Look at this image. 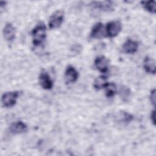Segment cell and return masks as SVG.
Masks as SVG:
<instances>
[{
	"label": "cell",
	"instance_id": "6da1fadb",
	"mask_svg": "<svg viewBox=\"0 0 156 156\" xmlns=\"http://www.w3.org/2000/svg\"><path fill=\"white\" fill-rule=\"evenodd\" d=\"M32 42L34 45L38 46L41 45L46 37V27L43 23L38 24L32 31Z\"/></svg>",
	"mask_w": 156,
	"mask_h": 156
},
{
	"label": "cell",
	"instance_id": "7a4b0ae2",
	"mask_svg": "<svg viewBox=\"0 0 156 156\" xmlns=\"http://www.w3.org/2000/svg\"><path fill=\"white\" fill-rule=\"evenodd\" d=\"M121 23L119 21H112L105 27V37L113 38L117 36L121 30Z\"/></svg>",
	"mask_w": 156,
	"mask_h": 156
},
{
	"label": "cell",
	"instance_id": "3957f363",
	"mask_svg": "<svg viewBox=\"0 0 156 156\" xmlns=\"http://www.w3.org/2000/svg\"><path fill=\"white\" fill-rule=\"evenodd\" d=\"M19 96L18 91H9L4 93L1 98L2 105L5 107H12L15 105Z\"/></svg>",
	"mask_w": 156,
	"mask_h": 156
},
{
	"label": "cell",
	"instance_id": "277c9868",
	"mask_svg": "<svg viewBox=\"0 0 156 156\" xmlns=\"http://www.w3.org/2000/svg\"><path fill=\"white\" fill-rule=\"evenodd\" d=\"M64 19V12L63 10L55 12L50 17L49 26L51 29H54L58 28L62 24Z\"/></svg>",
	"mask_w": 156,
	"mask_h": 156
},
{
	"label": "cell",
	"instance_id": "5b68a950",
	"mask_svg": "<svg viewBox=\"0 0 156 156\" xmlns=\"http://www.w3.org/2000/svg\"><path fill=\"white\" fill-rule=\"evenodd\" d=\"M94 67L101 73H105L108 69L109 60L104 55L97 57L94 62Z\"/></svg>",
	"mask_w": 156,
	"mask_h": 156
},
{
	"label": "cell",
	"instance_id": "8992f818",
	"mask_svg": "<svg viewBox=\"0 0 156 156\" xmlns=\"http://www.w3.org/2000/svg\"><path fill=\"white\" fill-rule=\"evenodd\" d=\"M79 77L77 71L73 66H68L65 72V80L67 83L75 82Z\"/></svg>",
	"mask_w": 156,
	"mask_h": 156
},
{
	"label": "cell",
	"instance_id": "52a82bcc",
	"mask_svg": "<svg viewBox=\"0 0 156 156\" xmlns=\"http://www.w3.org/2000/svg\"><path fill=\"white\" fill-rule=\"evenodd\" d=\"M91 6L96 9L104 12H111L114 9L113 2L112 1H93L91 3Z\"/></svg>",
	"mask_w": 156,
	"mask_h": 156
},
{
	"label": "cell",
	"instance_id": "ba28073f",
	"mask_svg": "<svg viewBox=\"0 0 156 156\" xmlns=\"http://www.w3.org/2000/svg\"><path fill=\"white\" fill-rule=\"evenodd\" d=\"M9 130L13 134H21L27 132V126L23 122L18 121L11 124L9 127Z\"/></svg>",
	"mask_w": 156,
	"mask_h": 156
},
{
	"label": "cell",
	"instance_id": "9c48e42d",
	"mask_svg": "<svg viewBox=\"0 0 156 156\" xmlns=\"http://www.w3.org/2000/svg\"><path fill=\"white\" fill-rule=\"evenodd\" d=\"M39 82L41 87L44 90H51L53 87L52 80L49 75L45 71H43L40 73Z\"/></svg>",
	"mask_w": 156,
	"mask_h": 156
},
{
	"label": "cell",
	"instance_id": "30bf717a",
	"mask_svg": "<svg viewBox=\"0 0 156 156\" xmlns=\"http://www.w3.org/2000/svg\"><path fill=\"white\" fill-rule=\"evenodd\" d=\"M138 48V43L136 41L127 39L122 45V50L125 53L127 54H134L135 53Z\"/></svg>",
	"mask_w": 156,
	"mask_h": 156
},
{
	"label": "cell",
	"instance_id": "8fae6325",
	"mask_svg": "<svg viewBox=\"0 0 156 156\" xmlns=\"http://www.w3.org/2000/svg\"><path fill=\"white\" fill-rule=\"evenodd\" d=\"M90 36L93 38H101L105 36V32L104 30V26L101 23H97L95 24L91 30Z\"/></svg>",
	"mask_w": 156,
	"mask_h": 156
},
{
	"label": "cell",
	"instance_id": "7c38bea8",
	"mask_svg": "<svg viewBox=\"0 0 156 156\" xmlns=\"http://www.w3.org/2000/svg\"><path fill=\"white\" fill-rule=\"evenodd\" d=\"M3 35L5 40L12 41L15 37V27L11 23H7L3 29Z\"/></svg>",
	"mask_w": 156,
	"mask_h": 156
},
{
	"label": "cell",
	"instance_id": "4fadbf2b",
	"mask_svg": "<svg viewBox=\"0 0 156 156\" xmlns=\"http://www.w3.org/2000/svg\"><path fill=\"white\" fill-rule=\"evenodd\" d=\"M143 68L146 72L149 74H155V62L150 57H146L143 62Z\"/></svg>",
	"mask_w": 156,
	"mask_h": 156
},
{
	"label": "cell",
	"instance_id": "5bb4252c",
	"mask_svg": "<svg viewBox=\"0 0 156 156\" xmlns=\"http://www.w3.org/2000/svg\"><path fill=\"white\" fill-rule=\"evenodd\" d=\"M107 80H108V77L102 75L97 77L93 82L94 88L97 90H99L102 88H104V87L108 83Z\"/></svg>",
	"mask_w": 156,
	"mask_h": 156
},
{
	"label": "cell",
	"instance_id": "9a60e30c",
	"mask_svg": "<svg viewBox=\"0 0 156 156\" xmlns=\"http://www.w3.org/2000/svg\"><path fill=\"white\" fill-rule=\"evenodd\" d=\"M104 89L106 96L108 98L113 97L117 92L116 85L115 83L108 82L107 84L104 87Z\"/></svg>",
	"mask_w": 156,
	"mask_h": 156
},
{
	"label": "cell",
	"instance_id": "2e32d148",
	"mask_svg": "<svg viewBox=\"0 0 156 156\" xmlns=\"http://www.w3.org/2000/svg\"><path fill=\"white\" fill-rule=\"evenodd\" d=\"M143 7L149 12L151 13H155L156 12V5L155 1H142L141 2Z\"/></svg>",
	"mask_w": 156,
	"mask_h": 156
},
{
	"label": "cell",
	"instance_id": "e0dca14e",
	"mask_svg": "<svg viewBox=\"0 0 156 156\" xmlns=\"http://www.w3.org/2000/svg\"><path fill=\"white\" fill-rule=\"evenodd\" d=\"M119 93H120V96L122 98V99L124 101H127V99L129 98V97H130V91L128 88H127L126 87H122L120 88Z\"/></svg>",
	"mask_w": 156,
	"mask_h": 156
},
{
	"label": "cell",
	"instance_id": "ac0fdd59",
	"mask_svg": "<svg viewBox=\"0 0 156 156\" xmlns=\"http://www.w3.org/2000/svg\"><path fill=\"white\" fill-rule=\"evenodd\" d=\"M120 117H121L120 119V121H122V122H125V123L130 122L131 121H132L133 118V115L125 112H122V113H121Z\"/></svg>",
	"mask_w": 156,
	"mask_h": 156
},
{
	"label": "cell",
	"instance_id": "d6986e66",
	"mask_svg": "<svg viewBox=\"0 0 156 156\" xmlns=\"http://www.w3.org/2000/svg\"><path fill=\"white\" fill-rule=\"evenodd\" d=\"M149 98H150V101L151 103L154 106H155V89H153L151 91Z\"/></svg>",
	"mask_w": 156,
	"mask_h": 156
},
{
	"label": "cell",
	"instance_id": "ffe728a7",
	"mask_svg": "<svg viewBox=\"0 0 156 156\" xmlns=\"http://www.w3.org/2000/svg\"><path fill=\"white\" fill-rule=\"evenodd\" d=\"M155 110H152L151 114V119L152 122L153 123L154 125H155Z\"/></svg>",
	"mask_w": 156,
	"mask_h": 156
},
{
	"label": "cell",
	"instance_id": "44dd1931",
	"mask_svg": "<svg viewBox=\"0 0 156 156\" xmlns=\"http://www.w3.org/2000/svg\"><path fill=\"white\" fill-rule=\"evenodd\" d=\"M5 4H6L5 2H2V1L1 2V5H0V6H1V10H2V9H4V7H5Z\"/></svg>",
	"mask_w": 156,
	"mask_h": 156
}]
</instances>
